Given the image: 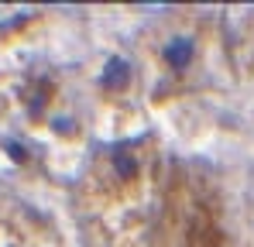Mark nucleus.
Returning <instances> with one entry per match:
<instances>
[{
    "label": "nucleus",
    "instance_id": "nucleus-1",
    "mask_svg": "<svg viewBox=\"0 0 254 247\" xmlns=\"http://www.w3.org/2000/svg\"><path fill=\"white\" fill-rule=\"evenodd\" d=\"M192 55H196V45L189 38H175L169 48H165V59H169L172 69H186V65L192 62Z\"/></svg>",
    "mask_w": 254,
    "mask_h": 247
},
{
    "label": "nucleus",
    "instance_id": "nucleus-2",
    "mask_svg": "<svg viewBox=\"0 0 254 247\" xmlns=\"http://www.w3.org/2000/svg\"><path fill=\"white\" fill-rule=\"evenodd\" d=\"M124 82H127V65L124 62H110L107 72H103V86H107V89H114V86L121 89Z\"/></svg>",
    "mask_w": 254,
    "mask_h": 247
}]
</instances>
